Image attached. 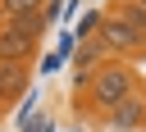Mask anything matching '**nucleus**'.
Returning <instances> with one entry per match:
<instances>
[{
  "label": "nucleus",
  "instance_id": "obj_10",
  "mask_svg": "<svg viewBox=\"0 0 146 132\" xmlns=\"http://www.w3.org/2000/svg\"><path fill=\"white\" fill-rule=\"evenodd\" d=\"M141 123H146V100H141Z\"/></svg>",
  "mask_w": 146,
  "mask_h": 132
},
{
  "label": "nucleus",
  "instance_id": "obj_8",
  "mask_svg": "<svg viewBox=\"0 0 146 132\" xmlns=\"http://www.w3.org/2000/svg\"><path fill=\"white\" fill-rule=\"evenodd\" d=\"M41 5L46 0H0V18L9 23V18H23V14H41Z\"/></svg>",
  "mask_w": 146,
  "mask_h": 132
},
{
  "label": "nucleus",
  "instance_id": "obj_3",
  "mask_svg": "<svg viewBox=\"0 0 146 132\" xmlns=\"http://www.w3.org/2000/svg\"><path fill=\"white\" fill-rule=\"evenodd\" d=\"M100 41H105V50H141L146 46V36H137L132 27H123L119 18H110V23H100V32H96Z\"/></svg>",
  "mask_w": 146,
  "mask_h": 132
},
{
  "label": "nucleus",
  "instance_id": "obj_4",
  "mask_svg": "<svg viewBox=\"0 0 146 132\" xmlns=\"http://www.w3.org/2000/svg\"><path fill=\"white\" fill-rule=\"evenodd\" d=\"M27 86V68L23 64H0V100H18Z\"/></svg>",
  "mask_w": 146,
  "mask_h": 132
},
{
  "label": "nucleus",
  "instance_id": "obj_6",
  "mask_svg": "<svg viewBox=\"0 0 146 132\" xmlns=\"http://www.w3.org/2000/svg\"><path fill=\"white\" fill-rule=\"evenodd\" d=\"M110 123H119V127H137V123H141V96L119 100V105L110 109Z\"/></svg>",
  "mask_w": 146,
  "mask_h": 132
},
{
  "label": "nucleus",
  "instance_id": "obj_2",
  "mask_svg": "<svg viewBox=\"0 0 146 132\" xmlns=\"http://www.w3.org/2000/svg\"><path fill=\"white\" fill-rule=\"evenodd\" d=\"M87 86H91V100H96L105 114H110L119 100L137 96V91H132V73H128L123 64H100V68L91 73V82H87Z\"/></svg>",
  "mask_w": 146,
  "mask_h": 132
},
{
  "label": "nucleus",
  "instance_id": "obj_1",
  "mask_svg": "<svg viewBox=\"0 0 146 132\" xmlns=\"http://www.w3.org/2000/svg\"><path fill=\"white\" fill-rule=\"evenodd\" d=\"M36 32H41V14H23L9 18L0 27V64H23L36 50Z\"/></svg>",
  "mask_w": 146,
  "mask_h": 132
},
{
  "label": "nucleus",
  "instance_id": "obj_5",
  "mask_svg": "<svg viewBox=\"0 0 146 132\" xmlns=\"http://www.w3.org/2000/svg\"><path fill=\"white\" fill-rule=\"evenodd\" d=\"M105 55H110V50H105V41H100V36H87V41L78 46L73 64H78V73H87V77H91V68H96V64H100Z\"/></svg>",
  "mask_w": 146,
  "mask_h": 132
},
{
  "label": "nucleus",
  "instance_id": "obj_9",
  "mask_svg": "<svg viewBox=\"0 0 146 132\" xmlns=\"http://www.w3.org/2000/svg\"><path fill=\"white\" fill-rule=\"evenodd\" d=\"M132 5H137V9H146V0H132Z\"/></svg>",
  "mask_w": 146,
  "mask_h": 132
},
{
  "label": "nucleus",
  "instance_id": "obj_7",
  "mask_svg": "<svg viewBox=\"0 0 146 132\" xmlns=\"http://www.w3.org/2000/svg\"><path fill=\"white\" fill-rule=\"evenodd\" d=\"M114 18H119V23H123V27H132V32H137V36H146V9H137V5H132V0H123V5H119V14H114Z\"/></svg>",
  "mask_w": 146,
  "mask_h": 132
}]
</instances>
